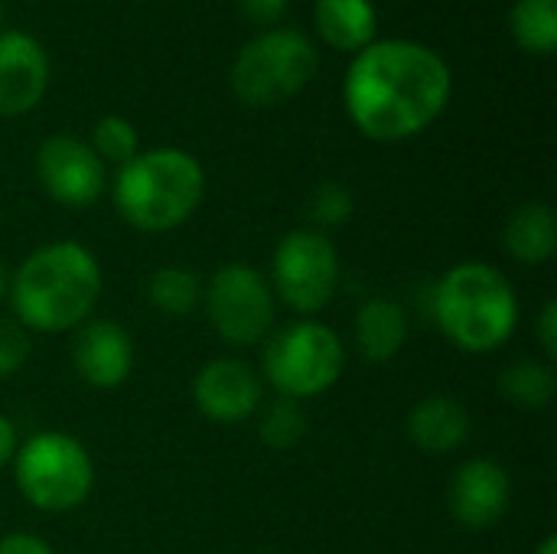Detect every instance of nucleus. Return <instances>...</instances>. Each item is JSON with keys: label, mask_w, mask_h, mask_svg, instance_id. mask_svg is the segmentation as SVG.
Masks as SVG:
<instances>
[{"label": "nucleus", "mask_w": 557, "mask_h": 554, "mask_svg": "<svg viewBox=\"0 0 557 554\" xmlns=\"http://www.w3.org/2000/svg\"><path fill=\"white\" fill-rule=\"evenodd\" d=\"M346 111L372 140L421 134L450 98L447 62L421 42H369L346 75Z\"/></svg>", "instance_id": "f257e3e1"}, {"label": "nucleus", "mask_w": 557, "mask_h": 554, "mask_svg": "<svg viewBox=\"0 0 557 554\" xmlns=\"http://www.w3.org/2000/svg\"><path fill=\"white\" fill-rule=\"evenodd\" d=\"M13 320L36 333H65L91 320L101 294L98 258L78 242H49L23 258L10 281Z\"/></svg>", "instance_id": "f03ea898"}, {"label": "nucleus", "mask_w": 557, "mask_h": 554, "mask_svg": "<svg viewBox=\"0 0 557 554\" xmlns=\"http://www.w3.org/2000/svg\"><path fill=\"white\" fill-rule=\"evenodd\" d=\"M434 320L457 349L473 356L496 353L519 327V297L499 268L463 261L437 281Z\"/></svg>", "instance_id": "7ed1b4c3"}, {"label": "nucleus", "mask_w": 557, "mask_h": 554, "mask_svg": "<svg viewBox=\"0 0 557 554\" xmlns=\"http://www.w3.org/2000/svg\"><path fill=\"white\" fill-rule=\"evenodd\" d=\"M206 173L199 160L176 147L137 153L114 180V202L127 225L147 235L180 229L202 202Z\"/></svg>", "instance_id": "20e7f679"}, {"label": "nucleus", "mask_w": 557, "mask_h": 554, "mask_svg": "<svg viewBox=\"0 0 557 554\" xmlns=\"http://www.w3.org/2000/svg\"><path fill=\"white\" fill-rule=\"evenodd\" d=\"M16 487L39 513H72L95 487V464L88 447L62 431H39L16 447Z\"/></svg>", "instance_id": "39448f33"}, {"label": "nucleus", "mask_w": 557, "mask_h": 554, "mask_svg": "<svg viewBox=\"0 0 557 554\" xmlns=\"http://www.w3.org/2000/svg\"><path fill=\"white\" fill-rule=\"evenodd\" d=\"M346 366V346L320 320H297L277 330L264 346V379L281 398H317L330 392Z\"/></svg>", "instance_id": "423d86ee"}, {"label": "nucleus", "mask_w": 557, "mask_h": 554, "mask_svg": "<svg viewBox=\"0 0 557 554\" xmlns=\"http://www.w3.org/2000/svg\"><path fill=\"white\" fill-rule=\"evenodd\" d=\"M317 69L313 42L297 29H271L251 39L235 65H232V88L245 104L268 108L294 98Z\"/></svg>", "instance_id": "0eeeda50"}, {"label": "nucleus", "mask_w": 557, "mask_h": 554, "mask_svg": "<svg viewBox=\"0 0 557 554\" xmlns=\"http://www.w3.org/2000/svg\"><path fill=\"white\" fill-rule=\"evenodd\" d=\"M212 333L228 346H255L271 336L274 291L271 281L242 261L222 264L202 284V304Z\"/></svg>", "instance_id": "6e6552de"}, {"label": "nucleus", "mask_w": 557, "mask_h": 554, "mask_svg": "<svg viewBox=\"0 0 557 554\" xmlns=\"http://www.w3.org/2000/svg\"><path fill=\"white\" fill-rule=\"evenodd\" d=\"M274 294L297 313H320L339 287L336 245L317 229H294L274 248Z\"/></svg>", "instance_id": "1a4fd4ad"}, {"label": "nucleus", "mask_w": 557, "mask_h": 554, "mask_svg": "<svg viewBox=\"0 0 557 554\" xmlns=\"http://www.w3.org/2000/svg\"><path fill=\"white\" fill-rule=\"evenodd\" d=\"M36 173L42 189L55 202L72 209L95 206L108 186L104 163L98 160V153L72 134H52L42 140L36 153Z\"/></svg>", "instance_id": "9d476101"}, {"label": "nucleus", "mask_w": 557, "mask_h": 554, "mask_svg": "<svg viewBox=\"0 0 557 554\" xmlns=\"http://www.w3.org/2000/svg\"><path fill=\"white\" fill-rule=\"evenodd\" d=\"M193 398H196V408L209 421H215V424H242L261 408L264 382L248 362L222 356V359H209L196 372Z\"/></svg>", "instance_id": "9b49d317"}, {"label": "nucleus", "mask_w": 557, "mask_h": 554, "mask_svg": "<svg viewBox=\"0 0 557 554\" xmlns=\"http://www.w3.org/2000/svg\"><path fill=\"white\" fill-rule=\"evenodd\" d=\"M447 503L454 519L470 532H486L503 522L512 503V480L503 464L490 457L467 460L447 490Z\"/></svg>", "instance_id": "f8f14e48"}, {"label": "nucleus", "mask_w": 557, "mask_h": 554, "mask_svg": "<svg viewBox=\"0 0 557 554\" xmlns=\"http://www.w3.org/2000/svg\"><path fill=\"white\" fill-rule=\"evenodd\" d=\"M134 340L114 320H85L72 340L75 376L91 389H117L134 372Z\"/></svg>", "instance_id": "ddd939ff"}, {"label": "nucleus", "mask_w": 557, "mask_h": 554, "mask_svg": "<svg viewBox=\"0 0 557 554\" xmlns=\"http://www.w3.org/2000/svg\"><path fill=\"white\" fill-rule=\"evenodd\" d=\"M49 82V59L42 46L20 29L0 33V114L29 111Z\"/></svg>", "instance_id": "4468645a"}, {"label": "nucleus", "mask_w": 557, "mask_h": 554, "mask_svg": "<svg viewBox=\"0 0 557 554\" xmlns=\"http://www.w3.org/2000/svg\"><path fill=\"white\" fill-rule=\"evenodd\" d=\"M470 411L447 395L421 398L408 415V438L421 454H454L470 441Z\"/></svg>", "instance_id": "2eb2a0df"}, {"label": "nucleus", "mask_w": 557, "mask_h": 554, "mask_svg": "<svg viewBox=\"0 0 557 554\" xmlns=\"http://www.w3.org/2000/svg\"><path fill=\"white\" fill-rule=\"evenodd\" d=\"M408 343V313L392 297H372L356 313V349L366 362H392Z\"/></svg>", "instance_id": "dca6fc26"}, {"label": "nucleus", "mask_w": 557, "mask_h": 554, "mask_svg": "<svg viewBox=\"0 0 557 554\" xmlns=\"http://www.w3.org/2000/svg\"><path fill=\"white\" fill-rule=\"evenodd\" d=\"M503 245L519 264H529V268L548 264L557 251L555 209L545 202L519 206L503 229Z\"/></svg>", "instance_id": "f3484780"}, {"label": "nucleus", "mask_w": 557, "mask_h": 554, "mask_svg": "<svg viewBox=\"0 0 557 554\" xmlns=\"http://www.w3.org/2000/svg\"><path fill=\"white\" fill-rule=\"evenodd\" d=\"M317 29L333 49H366L375 39L372 0H317Z\"/></svg>", "instance_id": "a211bd4d"}, {"label": "nucleus", "mask_w": 557, "mask_h": 554, "mask_svg": "<svg viewBox=\"0 0 557 554\" xmlns=\"http://www.w3.org/2000/svg\"><path fill=\"white\" fill-rule=\"evenodd\" d=\"M499 392L506 402L525 408V411H542L555 402L557 376L552 362L539 359H519L499 376Z\"/></svg>", "instance_id": "6ab92c4d"}, {"label": "nucleus", "mask_w": 557, "mask_h": 554, "mask_svg": "<svg viewBox=\"0 0 557 554\" xmlns=\"http://www.w3.org/2000/svg\"><path fill=\"white\" fill-rule=\"evenodd\" d=\"M147 297L166 317H189L202 304V281L183 264H163L150 274Z\"/></svg>", "instance_id": "aec40b11"}, {"label": "nucleus", "mask_w": 557, "mask_h": 554, "mask_svg": "<svg viewBox=\"0 0 557 554\" xmlns=\"http://www.w3.org/2000/svg\"><path fill=\"white\" fill-rule=\"evenodd\" d=\"M512 33L525 52L548 56L557 49V0H519L512 7Z\"/></svg>", "instance_id": "412c9836"}, {"label": "nucleus", "mask_w": 557, "mask_h": 554, "mask_svg": "<svg viewBox=\"0 0 557 554\" xmlns=\"http://www.w3.org/2000/svg\"><path fill=\"white\" fill-rule=\"evenodd\" d=\"M258 434L268 447L274 451H290L304 441L307 434V415L294 398H277L261 411Z\"/></svg>", "instance_id": "4be33fe9"}, {"label": "nucleus", "mask_w": 557, "mask_h": 554, "mask_svg": "<svg viewBox=\"0 0 557 554\" xmlns=\"http://www.w3.org/2000/svg\"><path fill=\"white\" fill-rule=\"evenodd\" d=\"M91 150L98 153V160H111V163H131L140 153V140H137V127L127 118L108 114L95 124L91 134Z\"/></svg>", "instance_id": "5701e85b"}, {"label": "nucleus", "mask_w": 557, "mask_h": 554, "mask_svg": "<svg viewBox=\"0 0 557 554\" xmlns=\"http://www.w3.org/2000/svg\"><path fill=\"white\" fill-rule=\"evenodd\" d=\"M29 359V333L23 323L0 317V379L16 376Z\"/></svg>", "instance_id": "b1692460"}, {"label": "nucleus", "mask_w": 557, "mask_h": 554, "mask_svg": "<svg viewBox=\"0 0 557 554\" xmlns=\"http://www.w3.org/2000/svg\"><path fill=\"white\" fill-rule=\"evenodd\" d=\"M310 212H313V219L323 222V225H343V222L352 216V196H349L343 186L326 183V186L317 189Z\"/></svg>", "instance_id": "393cba45"}, {"label": "nucleus", "mask_w": 557, "mask_h": 554, "mask_svg": "<svg viewBox=\"0 0 557 554\" xmlns=\"http://www.w3.org/2000/svg\"><path fill=\"white\" fill-rule=\"evenodd\" d=\"M539 343L548 356V362L557 359V300H548L539 313Z\"/></svg>", "instance_id": "a878e982"}, {"label": "nucleus", "mask_w": 557, "mask_h": 554, "mask_svg": "<svg viewBox=\"0 0 557 554\" xmlns=\"http://www.w3.org/2000/svg\"><path fill=\"white\" fill-rule=\"evenodd\" d=\"M238 10L255 23H274L284 16L287 0H238Z\"/></svg>", "instance_id": "bb28decb"}, {"label": "nucleus", "mask_w": 557, "mask_h": 554, "mask_svg": "<svg viewBox=\"0 0 557 554\" xmlns=\"http://www.w3.org/2000/svg\"><path fill=\"white\" fill-rule=\"evenodd\" d=\"M0 554H55L42 539L29 535V532H13L7 539H0Z\"/></svg>", "instance_id": "cd10ccee"}, {"label": "nucleus", "mask_w": 557, "mask_h": 554, "mask_svg": "<svg viewBox=\"0 0 557 554\" xmlns=\"http://www.w3.org/2000/svg\"><path fill=\"white\" fill-rule=\"evenodd\" d=\"M16 428L10 424V418L7 415H0V470L16 457Z\"/></svg>", "instance_id": "c85d7f7f"}, {"label": "nucleus", "mask_w": 557, "mask_h": 554, "mask_svg": "<svg viewBox=\"0 0 557 554\" xmlns=\"http://www.w3.org/2000/svg\"><path fill=\"white\" fill-rule=\"evenodd\" d=\"M535 554H557V539L555 535H548L539 549H535Z\"/></svg>", "instance_id": "c756f323"}, {"label": "nucleus", "mask_w": 557, "mask_h": 554, "mask_svg": "<svg viewBox=\"0 0 557 554\" xmlns=\"http://www.w3.org/2000/svg\"><path fill=\"white\" fill-rule=\"evenodd\" d=\"M7 291H10V278H7V268H3V261H0V300L7 297Z\"/></svg>", "instance_id": "7c9ffc66"}]
</instances>
